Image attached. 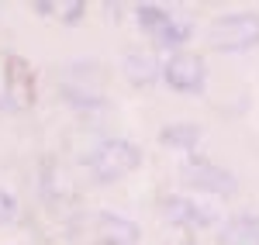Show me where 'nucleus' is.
I'll return each instance as SVG.
<instances>
[{"label":"nucleus","instance_id":"nucleus-6","mask_svg":"<svg viewBox=\"0 0 259 245\" xmlns=\"http://www.w3.org/2000/svg\"><path fill=\"white\" fill-rule=\"evenodd\" d=\"M183 183L200 190V193H218V197H228V193H235V176L228 173V169H221V166L207 163V159H190V163L183 166Z\"/></svg>","mask_w":259,"mask_h":245},{"label":"nucleus","instance_id":"nucleus-12","mask_svg":"<svg viewBox=\"0 0 259 245\" xmlns=\"http://www.w3.org/2000/svg\"><path fill=\"white\" fill-rule=\"evenodd\" d=\"M162 145H169V149H194L200 142V128L190 121H180V124H166L159 135Z\"/></svg>","mask_w":259,"mask_h":245},{"label":"nucleus","instance_id":"nucleus-1","mask_svg":"<svg viewBox=\"0 0 259 245\" xmlns=\"http://www.w3.org/2000/svg\"><path fill=\"white\" fill-rule=\"evenodd\" d=\"M83 163H87V169H90L94 180L111 183V180L128 176V173L142 163V152H139V145H132L128 138H104L97 149L87 152Z\"/></svg>","mask_w":259,"mask_h":245},{"label":"nucleus","instance_id":"nucleus-4","mask_svg":"<svg viewBox=\"0 0 259 245\" xmlns=\"http://www.w3.org/2000/svg\"><path fill=\"white\" fill-rule=\"evenodd\" d=\"M135 18H139V24L159 41V45H169V48L183 45V41L190 38V31H194L190 21L169 14V11L159 7V4H139V7H135Z\"/></svg>","mask_w":259,"mask_h":245},{"label":"nucleus","instance_id":"nucleus-5","mask_svg":"<svg viewBox=\"0 0 259 245\" xmlns=\"http://www.w3.org/2000/svg\"><path fill=\"white\" fill-rule=\"evenodd\" d=\"M204 59L197 52H187V48H177L169 59L162 62V80L169 83L180 93H200L204 90Z\"/></svg>","mask_w":259,"mask_h":245},{"label":"nucleus","instance_id":"nucleus-10","mask_svg":"<svg viewBox=\"0 0 259 245\" xmlns=\"http://www.w3.org/2000/svg\"><path fill=\"white\" fill-rule=\"evenodd\" d=\"M97 228H100V238L107 245H135L139 242V228L132 225L128 218L111 214V211H100L97 214Z\"/></svg>","mask_w":259,"mask_h":245},{"label":"nucleus","instance_id":"nucleus-3","mask_svg":"<svg viewBox=\"0 0 259 245\" xmlns=\"http://www.w3.org/2000/svg\"><path fill=\"white\" fill-rule=\"evenodd\" d=\"M100 86H104V80H100L97 62H73V66H66L59 80V90L69 101V107H97Z\"/></svg>","mask_w":259,"mask_h":245},{"label":"nucleus","instance_id":"nucleus-9","mask_svg":"<svg viewBox=\"0 0 259 245\" xmlns=\"http://www.w3.org/2000/svg\"><path fill=\"white\" fill-rule=\"evenodd\" d=\"M124 76L135 83V86H149V83H156V76H162V66L156 62L152 52L132 48V52L124 56Z\"/></svg>","mask_w":259,"mask_h":245},{"label":"nucleus","instance_id":"nucleus-2","mask_svg":"<svg viewBox=\"0 0 259 245\" xmlns=\"http://www.w3.org/2000/svg\"><path fill=\"white\" fill-rule=\"evenodd\" d=\"M211 45L221 52H245L259 45V14L239 11V14H225L211 24Z\"/></svg>","mask_w":259,"mask_h":245},{"label":"nucleus","instance_id":"nucleus-7","mask_svg":"<svg viewBox=\"0 0 259 245\" xmlns=\"http://www.w3.org/2000/svg\"><path fill=\"white\" fill-rule=\"evenodd\" d=\"M31 97H35V80L28 73V66L21 59H11L4 86H0V111H24Z\"/></svg>","mask_w":259,"mask_h":245},{"label":"nucleus","instance_id":"nucleus-13","mask_svg":"<svg viewBox=\"0 0 259 245\" xmlns=\"http://www.w3.org/2000/svg\"><path fill=\"white\" fill-rule=\"evenodd\" d=\"M14 218H18V197L0 186V225H11Z\"/></svg>","mask_w":259,"mask_h":245},{"label":"nucleus","instance_id":"nucleus-11","mask_svg":"<svg viewBox=\"0 0 259 245\" xmlns=\"http://www.w3.org/2000/svg\"><path fill=\"white\" fill-rule=\"evenodd\" d=\"M221 245H259V218L239 214L221 228Z\"/></svg>","mask_w":259,"mask_h":245},{"label":"nucleus","instance_id":"nucleus-8","mask_svg":"<svg viewBox=\"0 0 259 245\" xmlns=\"http://www.w3.org/2000/svg\"><path fill=\"white\" fill-rule=\"evenodd\" d=\"M162 211H166L169 221L187 225V228H204V225L214 221V214H211L207 207H200L197 201H190V197H183V193H169V197H162Z\"/></svg>","mask_w":259,"mask_h":245}]
</instances>
